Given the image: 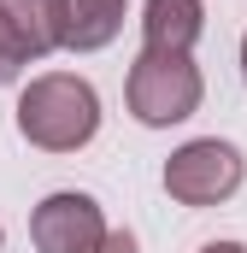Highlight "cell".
Wrapping results in <instances>:
<instances>
[{"label": "cell", "mask_w": 247, "mask_h": 253, "mask_svg": "<svg viewBox=\"0 0 247 253\" xmlns=\"http://www.w3.org/2000/svg\"><path fill=\"white\" fill-rule=\"evenodd\" d=\"M0 6L12 12L30 59H47V53L65 47V36H71V0H0Z\"/></svg>", "instance_id": "cell-6"}, {"label": "cell", "mask_w": 247, "mask_h": 253, "mask_svg": "<svg viewBox=\"0 0 247 253\" xmlns=\"http://www.w3.org/2000/svg\"><path fill=\"white\" fill-rule=\"evenodd\" d=\"M242 77H247V36H242Z\"/></svg>", "instance_id": "cell-11"}, {"label": "cell", "mask_w": 247, "mask_h": 253, "mask_svg": "<svg viewBox=\"0 0 247 253\" xmlns=\"http://www.w3.org/2000/svg\"><path fill=\"white\" fill-rule=\"evenodd\" d=\"M106 212L94 194H77V189H59L47 194L36 212H30V242L36 253H94L106 242Z\"/></svg>", "instance_id": "cell-4"}, {"label": "cell", "mask_w": 247, "mask_h": 253, "mask_svg": "<svg viewBox=\"0 0 247 253\" xmlns=\"http://www.w3.org/2000/svg\"><path fill=\"white\" fill-rule=\"evenodd\" d=\"M242 183H247L242 147H236V141H218V135L183 141V147L165 159V194H171L177 206H224Z\"/></svg>", "instance_id": "cell-3"}, {"label": "cell", "mask_w": 247, "mask_h": 253, "mask_svg": "<svg viewBox=\"0 0 247 253\" xmlns=\"http://www.w3.org/2000/svg\"><path fill=\"white\" fill-rule=\"evenodd\" d=\"M200 36H206V0H147L141 6L147 53H194Z\"/></svg>", "instance_id": "cell-5"}, {"label": "cell", "mask_w": 247, "mask_h": 253, "mask_svg": "<svg viewBox=\"0 0 247 253\" xmlns=\"http://www.w3.org/2000/svg\"><path fill=\"white\" fill-rule=\"evenodd\" d=\"M124 100L135 112V124H147V129H171L183 118H194L200 100H206V83H200L194 53H147L141 47L135 65H129Z\"/></svg>", "instance_id": "cell-2"}, {"label": "cell", "mask_w": 247, "mask_h": 253, "mask_svg": "<svg viewBox=\"0 0 247 253\" xmlns=\"http://www.w3.org/2000/svg\"><path fill=\"white\" fill-rule=\"evenodd\" d=\"M94 253H135V236H129V230H112V236H106Z\"/></svg>", "instance_id": "cell-9"}, {"label": "cell", "mask_w": 247, "mask_h": 253, "mask_svg": "<svg viewBox=\"0 0 247 253\" xmlns=\"http://www.w3.org/2000/svg\"><path fill=\"white\" fill-rule=\"evenodd\" d=\"M24 65H30V47H24V36H18L12 12L0 6V88H6V83H18V77H24Z\"/></svg>", "instance_id": "cell-8"}, {"label": "cell", "mask_w": 247, "mask_h": 253, "mask_svg": "<svg viewBox=\"0 0 247 253\" xmlns=\"http://www.w3.org/2000/svg\"><path fill=\"white\" fill-rule=\"evenodd\" d=\"M124 12H129V0H71V36H65V47L71 53L112 47L118 30H124Z\"/></svg>", "instance_id": "cell-7"}, {"label": "cell", "mask_w": 247, "mask_h": 253, "mask_svg": "<svg viewBox=\"0 0 247 253\" xmlns=\"http://www.w3.org/2000/svg\"><path fill=\"white\" fill-rule=\"evenodd\" d=\"M100 129V94L77 71H47L30 77L18 94V135L41 153H77Z\"/></svg>", "instance_id": "cell-1"}, {"label": "cell", "mask_w": 247, "mask_h": 253, "mask_svg": "<svg viewBox=\"0 0 247 253\" xmlns=\"http://www.w3.org/2000/svg\"><path fill=\"white\" fill-rule=\"evenodd\" d=\"M0 242H6V230H0Z\"/></svg>", "instance_id": "cell-12"}, {"label": "cell", "mask_w": 247, "mask_h": 253, "mask_svg": "<svg viewBox=\"0 0 247 253\" xmlns=\"http://www.w3.org/2000/svg\"><path fill=\"white\" fill-rule=\"evenodd\" d=\"M200 253H247V248H242V242H206Z\"/></svg>", "instance_id": "cell-10"}]
</instances>
